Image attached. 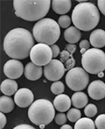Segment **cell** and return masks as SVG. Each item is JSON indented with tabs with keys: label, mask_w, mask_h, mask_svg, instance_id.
<instances>
[{
	"label": "cell",
	"mask_w": 105,
	"mask_h": 129,
	"mask_svg": "<svg viewBox=\"0 0 105 129\" xmlns=\"http://www.w3.org/2000/svg\"><path fill=\"white\" fill-rule=\"evenodd\" d=\"M44 127H45V125H40V127L41 129L44 128Z\"/></svg>",
	"instance_id": "74e56055"
},
{
	"label": "cell",
	"mask_w": 105,
	"mask_h": 129,
	"mask_svg": "<svg viewBox=\"0 0 105 129\" xmlns=\"http://www.w3.org/2000/svg\"><path fill=\"white\" fill-rule=\"evenodd\" d=\"M82 64L88 73H103L105 70V53L100 49H89L82 54Z\"/></svg>",
	"instance_id": "8992f818"
},
{
	"label": "cell",
	"mask_w": 105,
	"mask_h": 129,
	"mask_svg": "<svg viewBox=\"0 0 105 129\" xmlns=\"http://www.w3.org/2000/svg\"><path fill=\"white\" fill-rule=\"evenodd\" d=\"M51 49L52 50V53H53V57L56 58L57 57L59 54H60V49H59V47L57 46V45H52V46H51Z\"/></svg>",
	"instance_id": "d6a6232c"
},
{
	"label": "cell",
	"mask_w": 105,
	"mask_h": 129,
	"mask_svg": "<svg viewBox=\"0 0 105 129\" xmlns=\"http://www.w3.org/2000/svg\"><path fill=\"white\" fill-rule=\"evenodd\" d=\"M3 72L5 75L9 79L15 80V79H18L22 77L24 72V69L23 64L20 61L11 59V60H9L5 63Z\"/></svg>",
	"instance_id": "30bf717a"
},
{
	"label": "cell",
	"mask_w": 105,
	"mask_h": 129,
	"mask_svg": "<svg viewBox=\"0 0 105 129\" xmlns=\"http://www.w3.org/2000/svg\"><path fill=\"white\" fill-rule=\"evenodd\" d=\"M34 95L28 88H20L14 95V102L20 108L30 107L33 103Z\"/></svg>",
	"instance_id": "8fae6325"
},
{
	"label": "cell",
	"mask_w": 105,
	"mask_h": 129,
	"mask_svg": "<svg viewBox=\"0 0 105 129\" xmlns=\"http://www.w3.org/2000/svg\"><path fill=\"white\" fill-rule=\"evenodd\" d=\"M88 96L84 92H77L73 94L71 97L72 105L76 108H86L88 105Z\"/></svg>",
	"instance_id": "d6986e66"
},
{
	"label": "cell",
	"mask_w": 105,
	"mask_h": 129,
	"mask_svg": "<svg viewBox=\"0 0 105 129\" xmlns=\"http://www.w3.org/2000/svg\"><path fill=\"white\" fill-rule=\"evenodd\" d=\"M29 57L33 64L41 67L47 66L52 61L53 53L49 46L38 43L32 47Z\"/></svg>",
	"instance_id": "ba28073f"
},
{
	"label": "cell",
	"mask_w": 105,
	"mask_h": 129,
	"mask_svg": "<svg viewBox=\"0 0 105 129\" xmlns=\"http://www.w3.org/2000/svg\"><path fill=\"white\" fill-rule=\"evenodd\" d=\"M16 16L26 21L35 22L44 18L48 13L50 0H14L13 2Z\"/></svg>",
	"instance_id": "7a4b0ae2"
},
{
	"label": "cell",
	"mask_w": 105,
	"mask_h": 129,
	"mask_svg": "<svg viewBox=\"0 0 105 129\" xmlns=\"http://www.w3.org/2000/svg\"><path fill=\"white\" fill-rule=\"evenodd\" d=\"M65 48H66V50L68 51L71 55H73L77 49V46L75 44H67L66 46H65Z\"/></svg>",
	"instance_id": "4dcf8cb0"
},
{
	"label": "cell",
	"mask_w": 105,
	"mask_h": 129,
	"mask_svg": "<svg viewBox=\"0 0 105 129\" xmlns=\"http://www.w3.org/2000/svg\"><path fill=\"white\" fill-rule=\"evenodd\" d=\"M65 90V86L62 81H56L54 82L51 86V91L54 95L58 96L62 94V92Z\"/></svg>",
	"instance_id": "603a6c76"
},
{
	"label": "cell",
	"mask_w": 105,
	"mask_h": 129,
	"mask_svg": "<svg viewBox=\"0 0 105 129\" xmlns=\"http://www.w3.org/2000/svg\"><path fill=\"white\" fill-rule=\"evenodd\" d=\"M64 64L60 61L53 59V60L45 66L44 68V74L47 80L52 81H58L66 72Z\"/></svg>",
	"instance_id": "9c48e42d"
},
{
	"label": "cell",
	"mask_w": 105,
	"mask_h": 129,
	"mask_svg": "<svg viewBox=\"0 0 105 129\" xmlns=\"http://www.w3.org/2000/svg\"><path fill=\"white\" fill-rule=\"evenodd\" d=\"M60 129H73V127L69 124H64L60 127Z\"/></svg>",
	"instance_id": "d590c367"
},
{
	"label": "cell",
	"mask_w": 105,
	"mask_h": 129,
	"mask_svg": "<svg viewBox=\"0 0 105 129\" xmlns=\"http://www.w3.org/2000/svg\"><path fill=\"white\" fill-rule=\"evenodd\" d=\"M74 129H96V125L93 120L90 118L84 117L76 122Z\"/></svg>",
	"instance_id": "44dd1931"
},
{
	"label": "cell",
	"mask_w": 105,
	"mask_h": 129,
	"mask_svg": "<svg viewBox=\"0 0 105 129\" xmlns=\"http://www.w3.org/2000/svg\"><path fill=\"white\" fill-rule=\"evenodd\" d=\"M14 103L12 98L7 96H2L0 97V112L4 114L12 112L14 108Z\"/></svg>",
	"instance_id": "ffe728a7"
},
{
	"label": "cell",
	"mask_w": 105,
	"mask_h": 129,
	"mask_svg": "<svg viewBox=\"0 0 105 129\" xmlns=\"http://www.w3.org/2000/svg\"><path fill=\"white\" fill-rule=\"evenodd\" d=\"M79 47L81 48V50H80V53L82 54H84L86 53L87 50L89 49V47H90V42L86 40V39H84V40H82L81 42L79 44Z\"/></svg>",
	"instance_id": "83f0119b"
},
{
	"label": "cell",
	"mask_w": 105,
	"mask_h": 129,
	"mask_svg": "<svg viewBox=\"0 0 105 129\" xmlns=\"http://www.w3.org/2000/svg\"><path fill=\"white\" fill-rule=\"evenodd\" d=\"M95 125L97 129H105V114H101L97 116L95 120Z\"/></svg>",
	"instance_id": "484cf974"
},
{
	"label": "cell",
	"mask_w": 105,
	"mask_h": 129,
	"mask_svg": "<svg viewBox=\"0 0 105 129\" xmlns=\"http://www.w3.org/2000/svg\"><path fill=\"white\" fill-rule=\"evenodd\" d=\"M84 114L88 118L95 116L97 114V108L93 104H88L84 108Z\"/></svg>",
	"instance_id": "cb8c5ba5"
},
{
	"label": "cell",
	"mask_w": 105,
	"mask_h": 129,
	"mask_svg": "<svg viewBox=\"0 0 105 129\" xmlns=\"http://www.w3.org/2000/svg\"><path fill=\"white\" fill-rule=\"evenodd\" d=\"M53 11L56 14L65 15L71 9L72 3L70 0H53L52 2Z\"/></svg>",
	"instance_id": "2e32d148"
},
{
	"label": "cell",
	"mask_w": 105,
	"mask_h": 129,
	"mask_svg": "<svg viewBox=\"0 0 105 129\" xmlns=\"http://www.w3.org/2000/svg\"><path fill=\"white\" fill-rule=\"evenodd\" d=\"M66 116H67V119L70 122L75 123L82 118V112L79 109H78L76 108H70L67 112Z\"/></svg>",
	"instance_id": "7402d4cb"
},
{
	"label": "cell",
	"mask_w": 105,
	"mask_h": 129,
	"mask_svg": "<svg viewBox=\"0 0 105 129\" xmlns=\"http://www.w3.org/2000/svg\"><path fill=\"white\" fill-rule=\"evenodd\" d=\"M44 69L32 62H28L24 68V77L29 81H36L42 77Z\"/></svg>",
	"instance_id": "4fadbf2b"
},
{
	"label": "cell",
	"mask_w": 105,
	"mask_h": 129,
	"mask_svg": "<svg viewBox=\"0 0 105 129\" xmlns=\"http://www.w3.org/2000/svg\"><path fill=\"white\" fill-rule=\"evenodd\" d=\"M89 81L88 73L83 68L74 67L66 75V83L69 88L75 92H82L86 88Z\"/></svg>",
	"instance_id": "52a82bcc"
},
{
	"label": "cell",
	"mask_w": 105,
	"mask_h": 129,
	"mask_svg": "<svg viewBox=\"0 0 105 129\" xmlns=\"http://www.w3.org/2000/svg\"><path fill=\"white\" fill-rule=\"evenodd\" d=\"M81 32L75 26H70L64 32V38L68 44H76L81 39Z\"/></svg>",
	"instance_id": "ac0fdd59"
},
{
	"label": "cell",
	"mask_w": 105,
	"mask_h": 129,
	"mask_svg": "<svg viewBox=\"0 0 105 129\" xmlns=\"http://www.w3.org/2000/svg\"><path fill=\"white\" fill-rule=\"evenodd\" d=\"M88 93L92 100H102L105 97V83L100 80L92 81L88 85Z\"/></svg>",
	"instance_id": "7c38bea8"
},
{
	"label": "cell",
	"mask_w": 105,
	"mask_h": 129,
	"mask_svg": "<svg viewBox=\"0 0 105 129\" xmlns=\"http://www.w3.org/2000/svg\"><path fill=\"white\" fill-rule=\"evenodd\" d=\"M0 121H1V124H0V129H2L6 124V118L5 116L4 113H0Z\"/></svg>",
	"instance_id": "836d02e7"
},
{
	"label": "cell",
	"mask_w": 105,
	"mask_h": 129,
	"mask_svg": "<svg viewBox=\"0 0 105 129\" xmlns=\"http://www.w3.org/2000/svg\"><path fill=\"white\" fill-rule=\"evenodd\" d=\"M89 42L90 44L96 49L105 46V31L101 29H95L90 34Z\"/></svg>",
	"instance_id": "9a60e30c"
},
{
	"label": "cell",
	"mask_w": 105,
	"mask_h": 129,
	"mask_svg": "<svg viewBox=\"0 0 105 129\" xmlns=\"http://www.w3.org/2000/svg\"><path fill=\"white\" fill-rule=\"evenodd\" d=\"M67 120V116L65 115L63 112H59L54 116V121L58 125H64L66 123Z\"/></svg>",
	"instance_id": "4316f807"
},
{
	"label": "cell",
	"mask_w": 105,
	"mask_h": 129,
	"mask_svg": "<svg viewBox=\"0 0 105 129\" xmlns=\"http://www.w3.org/2000/svg\"><path fill=\"white\" fill-rule=\"evenodd\" d=\"M97 5L99 11L105 16V0H98Z\"/></svg>",
	"instance_id": "1f68e13d"
},
{
	"label": "cell",
	"mask_w": 105,
	"mask_h": 129,
	"mask_svg": "<svg viewBox=\"0 0 105 129\" xmlns=\"http://www.w3.org/2000/svg\"><path fill=\"white\" fill-rule=\"evenodd\" d=\"M71 21L72 20L70 19V16L65 14V15H62V16L59 17L58 23L60 27L69 28L70 26V24H71Z\"/></svg>",
	"instance_id": "d4e9b609"
},
{
	"label": "cell",
	"mask_w": 105,
	"mask_h": 129,
	"mask_svg": "<svg viewBox=\"0 0 105 129\" xmlns=\"http://www.w3.org/2000/svg\"><path fill=\"white\" fill-rule=\"evenodd\" d=\"M98 75H99L100 77H104V73H99Z\"/></svg>",
	"instance_id": "8d00e7d4"
},
{
	"label": "cell",
	"mask_w": 105,
	"mask_h": 129,
	"mask_svg": "<svg viewBox=\"0 0 105 129\" xmlns=\"http://www.w3.org/2000/svg\"><path fill=\"white\" fill-rule=\"evenodd\" d=\"M1 92L5 96H12L18 92V83L14 80L6 79L1 84Z\"/></svg>",
	"instance_id": "e0dca14e"
},
{
	"label": "cell",
	"mask_w": 105,
	"mask_h": 129,
	"mask_svg": "<svg viewBox=\"0 0 105 129\" xmlns=\"http://www.w3.org/2000/svg\"><path fill=\"white\" fill-rule=\"evenodd\" d=\"M72 105L71 99L66 94H61V95L56 96V97L54 99L53 105L54 108L56 109L58 112H63L70 110Z\"/></svg>",
	"instance_id": "5bb4252c"
},
{
	"label": "cell",
	"mask_w": 105,
	"mask_h": 129,
	"mask_svg": "<svg viewBox=\"0 0 105 129\" xmlns=\"http://www.w3.org/2000/svg\"><path fill=\"white\" fill-rule=\"evenodd\" d=\"M28 116L29 120L34 124L46 126L54 119V107L48 100L38 99L29 107Z\"/></svg>",
	"instance_id": "5b68a950"
},
{
	"label": "cell",
	"mask_w": 105,
	"mask_h": 129,
	"mask_svg": "<svg viewBox=\"0 0 105 129\" xmlns=\"http://www.w3.org/2000/svg\"><path fill=\"white\" fill-rule=\"evenodd\" d=\"M64 66H65V68H66V70H69V71L70 70V69H72L74 68L75 60H74V58L73 57V55L66 61V63L64 64Z\"/></svg>",
	"instance_id": "f1b7e54d"
},
{
	"label": "cell",
	"mask_w": 105,
	"mask_h": 129,
	"mask_svg": "<svg viewBox=\"0 0 105 129\" xmlns=\"http://www.w3.org/2000/svg\"><path fill=\"white\" fill-rule=\"evenodd\" d=\"M34 46V38L28 29L14 28L4 38L3 49L7 56L15 60L26 59Z\"/></svg>",
	"instance_id": "6da1fadb"
},
{
	"label": "cell",
	"mask_w": 105,
	"mask_h": 129,
	"mask_svg": "<svg viewBox=\"0 0 105 129\" xmlns=\"http://www.w3.org/2000/svg\"><path fill=\"white\" fill-rule=\"evenodd\" d=\"M13 129H36V128L29 124H24V123H22V124H19L16 127H14Z\"/></svg>",
	"instance_id": "e575fe53"
},
{
	"label": "cell",
	"mask_w": 105,
	"mask_h": 129,
	"mask_svg": "<svg viewBox=\"0 0 105 129\" xmlns=\"http://www.w3.org/2000/svg\"><path fill=\"white\" fill-rule=\"evenodd\" d=\"M71 20L79 30H92L100 22L99 9L91 3H78L73 10Z\"/></svg>",
	"instance_id": "3957f363"
},
{
	"label": "cell",
	"mask_w": 105,
	"mask_h": 129,
	"mask_svg": "<svg viewBox=\"0 0 105 129\" xmlns=\"http://www.w3.org/2000/svg\"><path fill=\"white\" fill-rule=\"evenodd\" d=\"M60 26L52 18H44L37 22L32 29V35L39 43L52 46L60 37Z\"/></svg>",
	"instance_id": "277c9868"
},
{
	"label": "cell",
	"mask_w": 105,
	"mask_h": 129,
	"mask_svg": "<svg viewBox=\"0 0 105 129\" xmlns=\"http://www.w3.org/2000/svg\"><path fill=\"white\" fill-rule=\"evenodd\" d=\"M71 56H72L71 54L68 51H66V49H65V50H62L61 53H60V61H61L62 63H63V64H65V63H66V61Z\"/></svg>",
	"instance_id": "f546056e"
}]
</instances>
